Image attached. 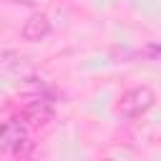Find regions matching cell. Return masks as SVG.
I'll return each mask as SVG.
<instances>
[{
    "mask_svg": "<svg viewBox=\"0 0 161 161\" xmlns=\"http://www.w3.org/2000/svg\"><path fill=\"white\" fill-rule=\"evenodd\" d=\"M153 103H156L153 91H151L148 86H136V88H131V91H126V93L121 96L116 111H118V116H123V118H138V116H143L146 111H151Z\"/></svg>",
    "mask_w": 161,
    "mask_h": 161,
    "instance_id": "cell-1",
    "label": "cell"
},
{
    "mask_svg": "<svg viewBox=\"0 0 161 161\" xmlns=\"http://www.w3.org/2000/svg\"><path fill=\"white\" fill-rule=\"evenodd\" d=\"M23 118L30 123V126H45L50 118H53V106L45 96H33L25 108H23Z\"/></svg>",
    "mask_w": 161,
    "mask_h": 161,
    "instance_id": "cell-2",
    "label": "cell"
},
{
    "mask_svg": "<svg viewBox=\"0 0 161 161\" xmlns=\"http://www.w3.org/2000/svg\"><path fill=\"white\" fill-rule=\"evenodd\" d=\"M20 35H23V40H28V43H40V40H45V38L50 35V20H48L45 15H40V13L30 15V18L23 23Z\"/></svg>",
    "mask_w": 161,
    "mask_h": 161,
    "instance_id": "cell-3",
    "label": "cell"
},
{
    "mask_svg": "<svg viewBox=\"0 0 161 161\" xmlns=\"http://www.w3.org/2000/svg\"><path fill=\"white\" fill-rule=\"evenodd\" d=\"M25 138H30V136H28L25 123H23L20 118H10V121L3 126V148H5V151H15Z\"/></svg>",
    "mask_w": 161,
    "mask_h": 161,
    "instance_id": "cell-4",
    "label": "cell"
},
{
    "mask_svg": "<svg viewBox=\"0 0 161 161\" xmlns=\"http://www.w3.org/2000/svg\"><path fill=\"white\" fill-rule=\"evenodd\" d=\"M13 153H15V158H18V161H30V158H33V153H35V143H33L30 138H25V141L13 151Z\"/></svg>",
    "mask_w": 161,
    "mask_h": 161,
    "instance_id": "cell-5",
    "label": "cell"
},
{
    "mask_svg": "<svg viewBox=\"0 0 161 161\" xmlns=\"http://www.w3.org/2000/svg\"><path fill=\"white\" fill-rule=\"evenodd\" d=\"M20 63V55L18 53H13V50H5L3 53V58H0V65H3V70H10L13 65H18Z\"/></svg>",
    "mask_w": 161,
    "mask_h": 161,
    "instance_id": "cell-6",
    "label": "cell"
},
{
    "mask_svg": "<svg viewBox=\"0 0 161 161\" xmlns=\"http://www.w3.org/2000/svg\"><path fill=\"white\" fill-rule=\"evenodd\" d=\"M10 3H23V5H33L35 0H10Z\"/></svg>",
    "mask_w": 161,
    "mask_h": 161,
    "instance_id": "cell-7",
    "label": "cell"
}]
</instances>
